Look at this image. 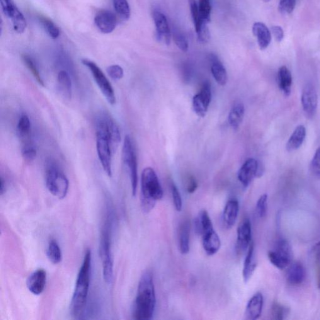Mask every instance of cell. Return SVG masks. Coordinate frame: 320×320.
I'll return each mask as SVG.
<instances>
[{
	"instance_id": "cell-1",
	"label": "cell",
	"mask_w": 320,
	"mask_h": 320,
	"mask_svg": "<svg viewBox=\"0 0 320 320\" xmlns=\"http://www.w3.org/2000/svg\"><path fill=\"white\" fill-rule=\"evenodd\" d=\"M96 151L104 171L112 176V157L121 142L120 131L108 113L101 112L95 118Z\"/></svg>"
},
{
	"instance_id": "cell-2",
	"label": "cell",
	"mask_w": 320,
	"mask_h": 320,
	"mask_svg": "<svg viewBox=\"0 0 320 320\" xmlns=\"http://www.w3.org/2000/svg\"><path fill=\"white\" fill-rule=\"evenodd\" d=\"M156 294L154 277L151 272L145 271L138 283L133 315L135 320H150L156 308Z\"/></svg>"
},
{
	"instance_id": "cell-3",
	"label": "cell",
	"mask_w": 320,
	"mask_h": 320,
	"mask_svg": "<svg viewBox=\"0 0 320 320\" xmlns=\"http://www.w3.org/2000/svg\"><path fill=\"white\" fill-rule=\"evenodd\" d=\"M91 258V249H87L84 253L83 263L78 273L70 305V313L75 319L81 317L85 309L90 284Z\"/></svg>"
},
{
	"instance_id": "cell-4",
	"label": "cell",
	"mask_w": 320,
	"mask_h": 320,
	"mask_svg": "<svg viewBox=\"0 0 320 320\" xmlns=\"http://www.w3.org/2000/svg\"><path fill=\"white\" fill-rule=\"evenodd\" d=\"M111 208H108L101 227L99 241V257L102 264L103 280L111 284L113 280V258L112 253V230L113 217Z\"/></svg>"
},
{
	"instance_id": "cell-5",
	"label": "cell",
	"mask_w": 320,
	"mask_h": 320,
	"mask_svg": "<svg viewBox=\"0 0 320 320\" xmlns=\"http://www.w3.org/2000/svg\"><path fill=\"white\" fill-rule=\"evenodd\" d=\"M163 191L156 173L151 167L142 172L141 178V207L148 213L154 209L157 201L161 200Z\"/></svg>"
},
{
	"instance_id": "cell-6",
	"label": "cell",
	"mask_w": 320,
	"mask_h": 320,
	"mask_svg": "<svg viewBox=\"0 0 320 320\" xmlns=\"http://www.w3.org/2000/svg\"><path fill=\"white\" fill-rule=\"evenodd\" d=\"M47 165L45 182L48 190L53 196L63 200L69 192V179L55 161H50Z\"/></svg>"
},
{
	"instance_id": "cell-7",
	"label": "cell",
	"mask_w": 320,
	"mask_h": 320,
	"mask_svg": "<svg viewBox=\"0 0 320 320\" xmlns=\"http://www.w3.org/2000/svg\"><path fill=\"white\" fill-rule=\"evenodd\" d=\"M122 159L129 174L132 195L135 196L137 191L138 163L134 145L129 135H126L123 142Z\"/></svg>"
},
{
	"instance_id": "cell-8",
	"label": "cell",
	"mask_w": 320,
	"mask_h": 320,
	"mask_svg": "<svg viewBox=\"0 0 320 320\" xmlns=\"http://www.w3.org/2000/svg\"><path fill=\"white\" fill-rule=\"evenodd\" d=\"M81 62L91 72L97 85L99 87L104 96L105 97L108 102L110 105H115L116 102L115 91L102 70L91 60L83 59Z\"/></svg>"
},
{
	"instance_id": "cell-9",
	"label": "cell",
	"mask_w": 320,
	"mask_h": 320,
	"mask_svg": "<svg viewBox=\"0 0 320 320\" xmlns=\"http://www.w3.org/2000/svg\"><path fill=\"white\" fill-rule=\"evenodd\" d=\"M268 256L271 264L283 270L289 266L292 260V247L287 240L281 239L276 243L275 249L269 252Z\"/></svg>"
},
{
	"instance_id": "cell-10",
	"label": "cell",
	"mask_w": 320,
	"mask_h": 320,
	"mask_svg": "<svg viewBox=\"0 0 320 320\" xmlns=\"http://www.w3.org/2000/svg\"><path fill=\"white\" fill-rule=\"evenodd\" d=\"M2 11L4 15L10 19L14 30L19 34L26 30V23L25 16L14 3L13 0H0Z\"/></svg>"
},
{
	"instance_id": "cell-11",
	"label": "cell",
	"mask_w": 320,
	"mask_h": 320,
	"mask_svg": "<svg viewBox=\"0 0 320 320\" xmlns=\"http://www.w3.org/2000/svg\"><path fill=\"white\" fill-rule=\"evenodd\" d=\"M212 100V91L209 82H206L202 89L193 98V108L196 115L203 118L207 114Z\"/></svg>"
},
{
	"instance_id": "cell-12",
	"label": "cell",
	"mask_w": 320,
	"mask_h": 320,
	"mask_svg": "<svg viewBox=\"0 0 320 320\" xmlns=\"http://www.w3.org/2000/svg\"><path fill=\"white\" fill-rule=\"evenodd\" d=\"M318 104L319 97L316 88L312 84H307L302 92V105L308 117H314L317 112Z\"/></svg>"
},
{
	"instance_id": "cell-13",
	"label": "cell",
	"mask_w": 320,
	"mask_h": 320,
	"mask_svg": "<svg viewBox=\"0 0 320 320\" xmlns=\"http://www.w3.org/2000/svg\"><path fill=\"white\" fill-rule=\"evenodd\" d=\"M251 224L248 218H245L239 225L237 229L236 250L241 254L248 249L252 243Z\"/></svg>"
},
{
	"instance_id": "cell-14",
	"label": "cell",
	"mask_w": 320,
	"mask_h": 320,
	"mask_svg": "<svg viewBox=\"0 0 320 320\" xmlns=\"http://www.w3.org/2000/svg\"><path fill=\"white\" fill-rule=\"evenodd\" d=\"M94 24L101 32L108 34L115 30L117 18L112 11L102 9L96 14L94 19Z\"/></svg>"
},
{
	"instance_id": "cell-15",
	"label": "cell",
	"mask_w": 320,
	"mask_h": 320,
	"mask_svg": "<svg viewBox=\"0 0 320 320\" xmlns=\"http://www.w3.org/2000/svg\"><path fill=\"white\" fill-rule=\"evenodd\" d=\"M203 248L209 256L214 255L221 247V240L213 226L206 229L201 234Z\"/></svg>"
},
{
	"instance_id": "cell-16",
	"label": "cell",
	"mask_w": 320,
	"mask_h": 320,
	"mask_svg": "<svg viewBox=\"0 0 320 320\" xmlns=\"http://www.w3.org/2000/svg\"><path fill=\"white\" fill-rule=\"evenodd\" d=\"M47 280V271L44 269L39 268L28 276L26 280V287L32 294L40 295L45 290Z\"/></svg>"
},
{
	"instance_id": "cell-17",
	"label": "cell",
	"mask_w": 320,
	"mask_h": 320,
	"mask_svg": "<svg viewBox=\"0 0 320 320\" xmlns=\"http://www.w3.org/2000/svg\"><path fill=\"white\" fill-rule=\"evenodd\" d=\"M158 40L168 45L171 41V31L165 15L161 11L155 10L153 13Z\"/></svg>"
},
{
	"instance_id": "cell-18",
	"label": "cell",
	"mask_w": 320,
	"mask_h": 320,
	"mask_svg": "<svg viewBox=\"0 0 320 320\" xmlns=\"http://www.w3.org/2000/svg\"><path fill=\"white\" fill-rule=\"evenodd\" d=\"M259 164L254 159H249L240 169L238 178L244 187H247L255 177H258Z\"/></svg>"
},
{
	"instance_id": "cell-19",
	"label": "cell",
	"mask_w": 320,
	"mask_h": 320,
	"mask_svg": "<svg viewBox=\"0 0 320 320\" xmlns=\"http://www.w3.org/2000/svg\"><path fill=\"white\" fill-rule=\"evenodd\" d=\"M239 210V202L236 199L228 201L223 213V224L225 229H231L236 224Z\"/></svg>"
},
{
	"instance_id": "cell-20",
	"label": "cell",
	"mask_w": 320,
	"mask_h": 320,
	"mask_svg": "<svg viewBox=\"0 0 320 320\" xmlns=\"http://www.w3.org/2000/svg\"><path fill=\"white\" fill-rule=\"evenodd\" d=\"M263 307V297L261 293H257L249 300L245 310L246 319L256 320L260 317Z\"/></svg>"
},
{
	"instance_id": "cell-21",
	"label": "cell",
	"mask_w": 320,
	"mask_h": 320,
	"mask_svg": "<svg viewBox=\"0 0 320 320\" xmlns=\"http://www.w3.org/2000/svg\"><path fill=\"white\" fill-rule=\"evenodd\" d=\"M252 30L256 37L259 48L261 50L266 49L271 41V34L267 26L263 23L256 22L254 23Z\"/></svg>"
},
{
	"instance_id": "cell-22",
	"label": "cell",
	"mask_w": 320,
	"mask_h": 320,
	"mask_svg": "<svg viewBox=\"0 0 320 320\" xmlns=\"http://www.w3.org/2000/svg\"><path fill=\"white\" fill-rule=\"evenodd\" d=\"M58 91L64 98L70 99L72 96V81L69 72L62 70L57 76Z\"/></svg>"
},
{
	"instance_id": "cell-23",
	"label": "cell",
	"mask_w": 320,
	"mask_h": 320,
	"mask_svg": "<svg viewBox=\"0 0 320 320\" xmlns=\"http://www.w3.org/2000/svg\"><path fill=\"white\" fill-rule=\"evenodd\" d=\"M306 128L304 125L298 126L288 140L286 149L288 152H294L302 147L306 138Z\"/></svg>"
},
{
	"instance_id": "cell-24",
	"label": "cell",
	"mask_w": 320,
	"mask_h": 320,
	"mask_svg": "<svg viewBox=\"0 0 320 320\" xmlns=\"http://www.w3.org/2000/svg\"><path fill=\"white\" fill-rule=\"evenodd\" d=\"M305 270L302 263L296 262L292 264L287 273V282L292 285H300L304 282Z\"/></svg>"
},
{
	"instance_id": "cell-25",
	"label": "cell",
	"mask_w": 320,
	"mask_h": 320,
	"mask_svg": "<svg viewBox=\"0 0 320 320\" xmlns=\"http://www.w3.org/2000/svg\"><path fill=\"white\" fill-rule=\"evenodd\" d=\"M31 132V121L29 116L25 113L19 117L16 126V134L23 142V144L30 142V138Z\"/></svg>"
},
{
	"instance_id": "cell-26",
	"label": "cell",
	"mask_w": 320,
	"mask_h": 320,
	"mask_svg": "<svg viewBox=\"0 0 320 320\" xmlns=\"http://www.w3.org/2000/svg\"><path fill=\"white\" fill-rule=\"evenodd\" d=\"M256 267L255 256H254V246L252 242L249 246L244 259L243 268V277L244 282H248L253 276Z\"/></svg>"
},
{
	"instance_id": "cell-27",
	"label": "cell",
	"mask_w": 320,
	"mask_h": 320,
	"mask_svg": "<svg viewBox=\"0 0 320 320\" xmlns=\"http://www.w3.org/2000/svg\"><path fill=\"white\" fill-rule=\"evenodd\" d=\"M191 225L189 221H185L181 225L179 230V250L182 254L189 253L190 249Z\"/></svg>"
},
{
	"instance_id": "cell-28",
	"label": "cell",
	"mask_w": 320,
	"mask_h": 320,
	"mask_svg": "<svg viewBox=\"0 0 320 320\" xmlns=\"http://www.w3.org/2000/svg\"><path fill=\"white\" fill-rule=\"evenodd\" d=\"M210 60L212 62L211 70L213 77L220 85L225 86L228 79L226 69L215 56L212 55Z\"/></svg>"
},
{
	"instance_id": "cell-29",
	"label": "cell",
	"mask_w": 320,
	"mask_h": 320,
	"mask_svg": "<svg viewBox=\"0 0 320 320\" xmlns=\"http://www.w3.org/2000/svg\"><path fill=\"white\" fill-rule=\"evenodd\" d=\"M244 112V106L243 103L237 101L234 103L230 111L229 116V122L230 126L235 130H237L243 122Z\"/></svg>"
},
{
	"instance_id": "cell-30",
	"label": "cell",
	"mask_w": 320,
	"mask_h": 320,
	"mask_svg": "<svg viewBox=\"0 0 320 320\" xmlns=\"http://www.w3.org/2000/svg\"><path fill=\"white\" fill-rule=\"evenodd\" d=\"M278 84L285 96H288L291 93L292 85V77L287 67L283 66L278 70Z\"/></svg>"
},
{
	"instance_id": "cell-31",
	"label": "cell",
	"mask_w": 320,
	"mask_h": 320,
	"mask_svg": "<svg viewBox=\"0 0 320 320\" xmlns=\"http://www.w3.org/2000/svg\"><path fill=\"white\" fill-rule=\"evenodd\" d=\"M48 259L55 265L60 263L62 260V252L59 244L55 239H51L47 249Z\"/></svg>"
},
{
	"instance_id": "cell-32",
	"label": "cell",
	"mask_w": 320,
	"mask_h": 320,
	"mask_svg": "<svg viewBox=\"0 0 320 320\" xmlns=\"http://www.w3.org/2000/svg\"><path fill=\"white\" fill-rule=\"evenodd\" d=\"M22 60L24 64L26 65V67H27V69L29 70H30L31 74L33 75V76L36 79V81H37L41 86H45L44 81H43L42 77L41 76L40 72L39 71L37 65H36V63L34 61L32 57H31L30 56H29L28 55L25 54L22 55Z\"/></svg>"
},
{
	"instance_id": "cell-33",
	"label": "cell",
	"mask_w": 320,
	"mask_h": 320,
	"mask_svg": "<svg viewBox=\"0 0 320 320\" xmlns=\"http://www.w3.org/2000/svg\"><path fill=\"white\" fill-rule=\"evenodd\" d=\"M189 3H190L191 17H192L194 25H195L196 34H197L202 26L208 23L203 21L201 17L200 11H199L198 4L196 3V0H189Z\"/></svg>"
},
{
	"instance_id": "cell-34",
	"label": "cell",
	"mask_w": 320,
	"mask_h": 320,
	"mask_svg": "<svg viewBox=\"0 0 320 320\" xmlns=\"http://www.w3.org/2000/svg\"><path fill=\"white\" fill-rule=\"evenodd\" d=\"M38 19L40 23L42 24L43 28L47 31L51 38L56 40L59 37L60 35V29L51 19L43 16H39Z\"/></svg>"
},
{
	"instance_id": "cell-35",
	"label": "cell",
	"mask_w": 320,
	"mask_h": 320,
	"mask_svg": "<svg viewBox=\"0 0 320 320\" xmlns=\"http://www.w3.org/2000/svg\"><path fill=\"white\" fill-rule=\"evenodd\" d=\"M114 9L121 18L127 20L130 18L131 11L127 0H112Z\"/></svg>"
},
{
	"instance_id": "cell-36",
	"label": "cell",
	"mask_w": 320,
	"mask_h": 320,
	"mask_svg": "<svg viewBox=\"0 0 320 320\" xmlns=\"http://www.w3.org/2000/svg\"><path fill=\"white\" fill-rule=\"evenodd\" d=\"M21 155L25 161L31 163L36 159L37 150L31 142L26 143L23 144Z\"/></svg>"
},
{
	"instance_id": "cell-37",
	"label": "cell",
	"mask_w": 320,
	"mask_h": 320,
	"mask_svg": "<svg viewBox=\"0 0 320 320\" xmlns=\"http://www.w3.org/2000/svg\"><path fill=\"white\" fill-rule=\"evenodd\" d=\"M198 9L203 20L208 23L210 21L212 11L210 0H199Z\"/></svg>"
},
{
	"instance_id": "cell-38",
	"label": "cell",
	"mask_w": 320,
	"mask_h": 320,
	"mask_svg": "<svg viewBox=\"0 0 320 320\" xmlns=\"http://www.w3.org/2000/svg\"><path fill=\"white\" fill-rule=\"evenodd\" d=\"M173 37L174 43L182 52H187L188 50V42L186 36L180 31L174 29Z\"/></svg>"
},
{
	"instance_id": "cell-39",
	"label": "cell",
	"mask_w": 320,
	"mask_h": 320,
	"mask_svg": "<svg viewBox=\"0 0 320 320\" xmlns=\"http://www.w3.org/2000/svg\"><path fill=\"white\" fill-rule=\"evenodd\" d=\"M288 312V310L287 309V308L277 302L274 303L272 307H271V315L273 320H282L285 319Z\"/></svg>"
},
{
	"instance_id": "cell-40",
	"label": "cell",
	"mask_w": 320,
	"mask_h": 320,
	"mask_svg": "<svg viewBox=\"0 0 320 320\" xmlns=\"http://www.w3.org/2000/svg\"><path fill=\"white\" fill-rule=\"evenodd\" d=\"M268 208V195L263 194L257 201L256 211L257 215L259 218L265 217L267 213Z\"/></svg>"
},
{
	"instance_id": "cell-41",
	"label": "cell",
	"mask_w": 320,
	"mask_h": 320,
	"mask_svg": "<svg viewBox=\"0 0 320 320\" xmlns=\"http://www.w3.org/2000/svg\"><path fill=\"white\" fill-rule=\"evenodd\" d=\"M297 0H280L278 9L281 13L289 14L292 13L295 8Z\"/></svg>"
},
{
	"instance_id": "cell-42",
	"label": "cell",
	"mask_w": 320,
	"mask_h": 320,
	"mask_svg": "<svg viewBox=\"0 0 320 320\" xmlns=\"http://www.w3.org/2000/svg\"><path fill=\"white\" fill-rule=\"evenodd\" d=\"M106 72H107L108 76L115 81L122 79L124 76V72H123L122 67L118 65L109 66L106 69Z\"/></svg>"
},
{
	"instance_id": "cell-43",
	"label": "cell",
	"mask_w": 320,
	"mask_h": 320,
	"mask_svg": "<svg viewBox=\"0 0 320 320\" xmlns=\"http://www.w3.org/2000/svg\"><path fill=\"white\" fill-rule=\"evenodd\" d=\"M171 191L174 208L178 212H181L183 207L182 198H181V194L179 193L178 188L173 183L171 184Z\"/></svg>"
},
{
	"instance_id": "cell-44",
	"label": "cell",
	"mask_w": 320,
	"mask_h": 320,
	"mask_svg": "<svg viewBox=\"0 0 320 320\" xmlns=\"http://www.w3.org/2000/svg\"><path fill=\"white\" fill-rule=\"evenodd\" d=\"M311 168L314 176L320 178V147L317 150L313 158Z\"/></svg>"
},
{
	"instance_id": "cell-45",
	"label": "cell",
	"mask_w": 320,
	"mask_h": 320,
	"mask_svg": "<svg viewBox=\"0 0 320 320\" xmlns=\"http://www.w3.org/2000/svg\"><path fill=\"white\" fill-rule=\"evenodd\" d=\"M271 32H272L274 38H275L276 42H281L284 38V31L282 27L279 26H274L271 27Z\"/></svg>"
},
{
	"instance_id": "cell-46",
	"label": "cell",
	"mask_w": 320,
	"mask_h": 320,
	"mask_svg": "<svg viewBox=\"0 0 320 320\" xmlns=\"http://www.w3.org/2000/svg\"><path fill=\"white\" fill-rule=\"evenodd\" d=\"M198 188V183L195 178L191 177L189 179L188 184L187 186V191L189 193H193Z\"/></svg>"
},
{
	"instance_id": "cell-47",
	"label": "cell",
	"mask_w": 320,
	"mask_h": 320,
	"mask_svg": "<svg viewBox=\"0 0 320 320\" xmlns=\"http://www.w3.org/2000/svg\"><path fill=\"white\" fill-rule=\"evenodd\" d=\"M313 253L315 256V261H320V241L315 244L313 248Z\"/></svg>"
},
{
	"instance_id": "cell-48",
	"label": "cell",
	"mask_w": 320,
	"mask_h": 320,
	"mask_svg": "<svg viewBox=\"0 0 320 320\" xmlns=\"http://www.w3.org/2000/svg\"><path fill=\"white\" fill-rule=\"evenodd\" d=\"M316 274L318 288L320 289V261H316Z\"/></svg>"
},
{
	"instance_id": "cell-49",
	"label": "cell",
	"mask_w": 320,
	"mask_h": 320,
	"mask_svg": "<svg viewBox=\"0 0 320 320\" xmlns=\"http://www.w3.org/2000/svg\"><path fill=\"white\" fill-rule=\"evenodd\" d=\"M6 191V184L5 181L3 179V176H1V185H0V193L1 195H3Z\"/></svg>"
},
{
	"instance_id": "cell-50",
	"label": "cell",
	"mask_w": 320,
	"mask_h": 320,
	"mask_svg": "<svg viewBox=\"0 0 320 320\" xmlns=\"http://www.w3.org/2000/svg\"><path fill=\"white\" fill-rule=\"evenodd\" d=\"M265 1H270V0H265Z\"/></svg>"
}]
</instances>
